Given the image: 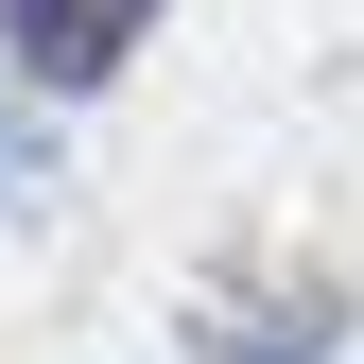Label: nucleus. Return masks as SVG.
Segmentation results:
<instances>
[{"label":"nucleus","instance_id":"obj_1","mask_svg":"<svg viewBox=\"0 0 364 364\" xmlns=\"http://www.w3.org/2000/svg\"><path fill=\"white\" fill-rule=\"evenodd\" d=\"M173 330H191V364H330L347 347V278L330 260H208Z\"/></svg>","mask_w":364,"mask_h":364},{"label":"nucleus","instance_id":"obj_2","mask_svg":"<svg viewBox=\"0 0 364 364\" xmlns=\"http://www.w3.org/2000/svg\"><path fill=\"white\" fill-rule=\"evenodd\" d=\"M139 35H156V0H0V70L53 87V105H87Z\"/></svg>","mask_w":364,"mask_h":364},{"label":"nucleus","instance_id":"obj_3","mask_svg":"<svg viewBox=\"0 0 364 364\" xmlns=\"http://www.w3.org/2000/svg\"><path fill=\"white\" fill-rule=\"evenodd\" d=\"M35 191H53V156H35V139H18V105H0V208H35Z\"/></svg>","mask_w":364,"mask_h":364}]
</instances>
